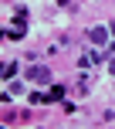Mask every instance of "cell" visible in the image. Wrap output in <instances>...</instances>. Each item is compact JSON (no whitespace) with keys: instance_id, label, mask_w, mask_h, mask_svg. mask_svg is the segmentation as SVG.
<instances>
[{"instance_id":"6da1fadb","label":"cell","mask_w":115,"mask_h":129,"mask_svg":"<svg viewBox=\"0 0 115 129\" xmlns=\"http://www.w3.org/2000/svg\"><path fill=\"white\" fill-rule=\"evenodd\" d=\"M27 78H31V82H51V68H47V64H34L31 71H27Z\"/></svg>"},{"instance_id":"3957f363","label":"cell","mask_w":115,"mask_h":129,"mask_svg":"<svg viewBox=\"0 0 115 129\" xmlns=\"http://www.w3.org/2000/svg\"><path fill=\"white\" fill-rule=\"evenodd\" d=\"M17 75V61H7V64H0V78H14Z\"/></svg>"},{"instance_id":"277c9868","label":"cell","mask_w":115,"mask_h":129,"mask_svg":"<svg viewBox=\"0 0 115 129\" xmlns=\"http://www.w3.org/2000/svg\"><path fill=\"white\" fill-rule=\"evenodd\" d=\"M57 99H64V88H61V85H54V88L47 92V102H57Z\"/></svg>"},{"instance_id":"7a4b0ae2","label":"cell","mask_w":115,"mask_h":129,"mask_svg":"<svg viewBox=\"0 0 115 129\" xmlns=\"http://www.w3.org/2000/svg\"><path fill=\"white\" fill-rule=\"evenodd\" d=\"M108 27H91V31H88V38H91V44H105V41H108Z\"/></svg>"},{"instance_id":"8992f818","label":"cell","mask_w":115,"mask_h":129,"mask_svg":"<svg viewBox=\"0 0 115 129\" xmlns=\"http://www.w3.org/2000/svg\"><path fill=\"white\" fill-rule=\"evenodd\" d=\"M108 31H112V34H115V24H108Z\"/></svg>"},{"instance_id":"5b68a950","label":"cell","mask_w":115,"mask_h":129,"mask_svg":"<svg viewBox=\"0 0 115 129\" xmlns=\"http://www.w3.org/2000/svg\"><path fill=\"white\" fill-rule=\"evenodd\" d=\"M108 71H112V75H115V58H112V61H108Z\"/></svg>"}]
</instances>
